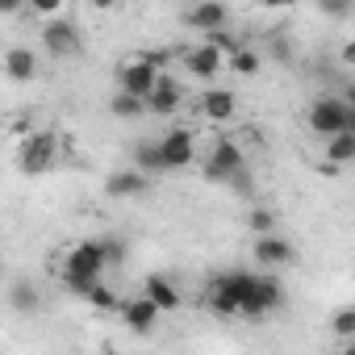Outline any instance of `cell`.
Here are the masks:
<instances>
[{"label": "cell", "instance_id": "1", "mask_svg": "<svg viewBox=\"0 0 355 355\" xmlns=\"http://www.w3.org/2000/svg\"><path fill=\"white\" fill-rule=\"evenodd\" d=\"M109 268L105 259V247L101 239H84L67 251V263H63V288L76 293V297H88V288L101 280V272Z\"/></svg>", "mask_w": 355, "mask_h": 355}, {"label": "cell", "instance_id": "2", "mask_svg": "<svg viewBox=\"0 0 355 355\" xmlns=\"http://www.w3.org/2000/svg\"><path fill=\"white\" fill-rule=\"evenodd\" d=\"M259 272H247V268H226L218 272L209 284H205V301L218 318H243V305H247V293L255 284Z\"/></svg>", "mask_w": 355, "mask_h": 355}, {"label": "cell", "instance_id": "3", "mask_svg": "<svg viewBox=\"0 0 355 355\" xmlns=\"http://www.w3.org/2000/svg\"><path fill=\"white\" fill-rule=\"evenodd\" d=\"M55 155H59V138L51 130H30L26 142H21V150H17V167L26 175H42L55 163Z\"/></svg>", "mask_w": 355, "mask_h": 355}, {"label": "cell", "instance_id": "4", "mask_svg": "<svg viewBox=\"0 0 355 355\" xmlns=\"http://www.w3.org/2000/svg\"><path fill=\"white\" fill-rule=\"evenodd\" d=\"M243 167H247L243 146H239L234 138H218L214 150H209V159H205V180H214V184H230V175H239Z\"/></svg>", "mask_w": 355, "mask_h": 355}, {"label": "cell", "instance_id": "5", "mask_svg": "<svg viewBox=\"0 0 355 355\" xmlns=\"http://www.w3.org/2000/svg\"><path fill=\"white\" fill-rule=\"evenodd\" d=\"M347 101L343 96H318L313 105H309V130L318 134V138H330V134H338V130H347Z\"/></svg>", "mask_w": 355, "mask_h": 355}, {"label": "cell", "instance_id": "6", "mask_svg": "<svg viewBox=\"0 0 355 355\" xmlns=\"http://www.w3.org/2000/svg\"><path fill=\"white\" fill-rule=\"evenodd\" d=\"M280 305H284V284H280L276 276L259 272V276H255V284H251V293H247L243 318H268V313H276Z\"/></svg>", "mask_w": 355, "mask_h": 355}, {"label": "cell", "instance_id": "7", "mask_svg": "<svg viewBox=\"0 0 355 355\" xmlns=\"http://www.w3.org/2000/svg\"><path fill=\"white\" fill-rule=\"evenodd\" d=\"M42 51L55 55V59H71V55H80V30H76V21L51 17V21L42 26Z\"/></svg>", "mask_w": 355, "mask_h": 355}, {"label": "cell", "instance_id": "8", "mask_svg": "<svg viewBox=\"0 0 355 355\" xmlns=\"http://www.w3.org/2000/svg\"><path fill=\"white\" fill-rule=\"evenodd\" d=\"M159 146H163V163H167V171H180V167H189V163L197 159V134L184 130V125L167 130V134L159 138Z\"/></svg>", "mask_w": 355, "mask_h": 355}, {"label": "cell", "instance_id": "9", "mask_svg": "<svg viewBox=\"0 0 355 355\" xmlns=\"http://www.w3.org/2000/svg\"><path fill=\"white\" fill-rule=\"evenodd\" d=\"M222 63H226V51H222V46H214L209 38L184 55V67H189V76H193V80H205V84H209V80H218Z\"/></svg>", "mask_w": 355, "mask_h": 355}, {"label": "cell", "instance_id": "10", "mask_svg": "<svg viewBox=\"0 0 355 355\" xmlns=\"http://www.w3.org/2000/svg\"><path fill=\"white\" fill-rule=\"evenodd\" d=\"M159 67L155 63H146V59H130L125 67H121V76H117V88H125V92H134V96H150L155 92V84H159Z\"/></svg>", "mask_w": 355, "mask_h": 355}, {"label": "cell", "instance_id": "11", "mask_svg": "<svg viewBox=\"0 0 355 355\" xmlns=\"http://www.w3.org/2000/svg\"><path fill=\"white\" fill-rule=\"evenodd\" d=\"M180 105H184L180 80H171V76L163 71L159 84H155V92L146 96V113H150V117H171V113H180Z\"/></svg>", "mask_w": 355, "mask_h": 355}, {"label": "cell", "instance_id": "12", "mask_svg": "<svg viewBox=\"0 0 355 355\" xmlns=\"http://www.w3.org/2000/svg\"><path fill=\"white\" fill-rule=\"evenodd\" d=\"M226 21H230V5H226V0H197V5L184 13V26H193L201 34L226 30Z\"/></svg>", "mask_w": 355, "mask_h": 355}, {"label": "cell", "instance_id": "13", "mask_svg": "<svg viewBox=\"0 0 355 355\" xmlns=\"http://www.w3.org/2000/svg\"><path fill=\"white\" fill-rule=\"evenodd\" d=\"M159 301H150L146 293H138V297H130V301H121V322L134 330V334H150L155 330V322H159Z\"/></svg>", "mask_w": 355, "mask_h": 355}, {"label": "cell", "instance_id": "14", "mask_svg": "<svg viewBox=\"0 0 355 355\" xmlns=\"http://www.w3.org/2000/svg\"><path fill=\"white\" fill-rule=\"evenodd\" d=\"M251 255H255V263L259 268H284V263H293V243L288 239H280L276 230L272 234H255V247H251Z\"/></svg>", "mask_w": 355, "mask_h": 355}, {"label": "cell", "instance_id": "15", "mask_svg": "<svg viewBox=\"0 0 355 355\" xmlns=\"http://www.w3.org/2000/svg\"><path fill=\"white\" fill-rule=\"evenodd\" d=\"M150 189V175L142 171V167H121V171H113L109 180H105V193L113 197V201H125V197H142Z\"/></svg>", "mask_w": 355, "mask_h": 355}, {"label": "cell", "instance_id": "16", "mask_svg": "<svg viewBox=\"0 0 355 355\" xmlns=\"http://www.w3.org/2000/svg\"><path fill=\"white\" fill-rule=\"evenodd\" d=\"M201 113H205V121H230L239 113L234 88H205L201 92Z\"/></svg>", "mask_w": 355, "mask_h": 355}, {"label": "cell", "instance_id": "17", "mask_svg": "<svg viewBox=\"0 0 355 355\" xmlns=\"http://www.w3.org/2000/svg\"><path fill=\"white\" fill-rule=\"evenodd\" d=\"M142 293H146L150 301H159V309H163V313H175V309H180V288H175L167 276H159V272L142 280Z\"/></svg>", "mask_w": 355, "mask_h": 355}, {"label": "cell", "instance_id": "18", "mask_svg": "<svg viewBox=\"0 0 355 355\" xmlns=\"http://www.w3.org/2000/svg\"><path fill=\"white\" fill-rule=\"evenodd\" d=\"M5 71H9V80H17V84L34 80V76H38V59H34V51H30V46H13V51L5 55Z\"/></svg>", "mask_w": 355, "mask_h": 355}, {"label": "cell", "instance_id": "19", "mask_svg": "<svg viewBox=\"0 0 355 355\" xmlns=\"http://www.w3.org/2000/svg\"><path fill=\"white\" fill-rule=\"evenodd\" d=\"M326 163H330V167L355 163V130H338V134L326 138Z\"/></svg>", "mask_w": 355, "mask_h": 355}, {"label": "cell", "instance_id": "20", "mask_svg": "<svg viewBox=\"0 0 355 355\" xmlns=\"http://www.w3.org/2000/svg\"><path fill=\"white\" fill-rule=\"evenodd\" d=\"M134 167H142L146 175H159V171H167V163H163V146H159V138H142V142L134 146Z\"/></svg>", "mask_w": 355, "mask_h": 355}, {"label": "cell", "instance_id": "21", "mask_svg": "<svg viewBox=\"0 0 355 355\" xmlns=\"http://www.w3.org/2000/svg\"><path fill=\"white\" fill-rule=\"evenodd\" d=\"M109 113H113V117H121V121H134V117H142V113H146V96H134V92L117 88V92H113V101H109Z\"/></svg>", "mask_w": 355, "mask_h": 355}, {"label": "cell", "instance_id": "22", "mask_svg": "<svg viewBox=\"0 0 355 355\" xmlns=\"http://www.w3.org/2000/svg\"><path fill=\"white\" fill-rule=\"evenodd\" d=\"M230 67H234V76H259V67H263V59L251 51V46H239L234 55H230Z\"/></svg>", "mask_w": 355, "mask_h": 355}, {"label": "cell", "instance_id": "23", "mask_svg": "<svg viewBox=\"0 0 355 355\" xmlns=\"http://www.w3.org/2000/svg\"><path fill=\"white\" fill-rule=\"evenodd\" d=\"M330 334H334V338H355V305L330 313Z\"/></svg>", "mask_w": 355, "mask_h": 355}, {"label": "cell", "instance_id": "24", "mask_svg": "<svg viewBox=\"0 0 355 355\" xmlns=\"http://www.w3.org/2000/svg\"><path fill=\"white\" fill-rule=\"evenodd\" d=\"M84 301H88L92 309H121V305H117V297H113V288H109L105 280H96V284L88 288V297H84Z\"/></svg>", "mask_w": 355, "mask_h": 355}, {"label": "cell", "instance_id": "25", "mask_svg": "<svg viewBox=\"0 0 355 355\" xmlns=\"http://www.w3.org/2000/svg\"><path fill=\"white\" fill-rule=\"evenodd\" d=\"M318 13L330 21H347L355 13V0H318Z\"/></svg>", "mask_w": 355, "mask_h": 355}, {"label": "cell", "instance_id": "26", "mask_svg": "<svg viewBox=\"0 0 355 355\" xmlns=\"http://www.w3.org/2000/svg\"><path fill=\"white\" fill-rule=\"evenodd\" d=\"M101 247H105L109 268H121V263H125V239H117V234H101Z\"/></svg>", "mask_w": 355, "mask_h": 355}, {"label": "cell", "instance_id": "27", "mask_svg": "<svg viewBox=\"0 0 355 355\" xmlns=\"http://www.w3.org/2000/svg\"><path fill=\"white\" fill-rule=\"evenodd\" d=\"M9 301H13V309H21V313H34V309H38V293H30V284H13V288H9Z\"/></svg>", "mask_w": 355, "mask_h": 355}, {"label": "cell", "instance_id": "28", "mask_svg": "<svg viewBox=\"0 0 355 355\" xmlns=\"http://www.w3.org/2000/svg\"><path fill=\"white\" fill-rule=\"evenodd\" d=\"M247 226H251L255 234H272V230H276V214H272V209H251Z\"/></svg>", "mask_w": 355, "mask_h": 355}, {"label": "cell", "instance_id": "29", "mask_svg": "<svg viewBox=\"0 0 355 355\" xmlns=\"http://www.w3.org/2000/svg\"><path fill=\"white\" fill-rule=\"evenodd\" d=\"M26 5H30V13H38V17H59L67 0H26Z\"/></svg>", "mask_w": 355, "mask_h": 355}, {"label": "cell", "instance_id": "30", "mask_svg": "<svg viewBox=\"0 0 355 355\" xmlns=\"http://www.w3.org/2000/svg\"><path fill=\"white\" fill-rule=\"evenodd\" d=\"M138 59H146V63H155L159 71L171 63V51H163V46H155V51H138Z\"/></svg>", "mask_w": 355, "mask_h": 355}, {"label": "cell", "instance_id": "31", "mask_svg": "<svg viewBox=\"0 0 355 355\" xmlns=\"http://www.w3.org/2000/svg\"><path fill=\"white\" fill-rule=\"evenodd\" d=\"M338 59H343L347 67H355V38H351V42H343V51H338Z\"/></svg>", "mask_w": 355, "mask_h": 355}, {"label": "cell", "instance_id": "32", "mask_svg": "<svg viewBox=\"0 0 355 355\" xmlns=\"http://www.w3.org/2000/svg\"><path fill=\"white\" fill-rule=\"evenodd\" d=\"M297 0H259V9H293Z\"/></svg>", "mask_w": 355, "mask_h": 355}, {"label": "cell", "instance_id": "33", "mask_svg": "<svg viewBox=\"0 0 355 355\" xmlns=\"http://www.w3.org/2000/svg\"><path fill=\"white\" fill-rule=\"evenodd\" d=\"M21 9V0H0V13H5V17H13Z\"/></svg>", "mask_w": 355, "mask_h": 355}, {"label": "cell", "instance_id": "34", "mask_svg": "<svg viewBox=\"0 0 355 355\" xmlns=\"http://www.w3.org/2000/svg\"><path fill=\"white\" fill-rule=\"evenodd\" d=\"M88 5H92V9H101V13H105V9H117V5H121V0H88Z\"/></svg>", "mask_w": 355, "mask_h": 355}, {"label": "cell", "instance_id": "35", "mask_svg": "<svg viewBox=\"0 0 355 355\" xmlns=\"http://www.w3.org/2000/svg\"><path fill=\"white\" fill-rule=\"evenodd\" d=\"M343 101H347V105L355 109V84H343Z\"/></svg>", "mask_w": 355, "mask_h": 355}, {"label": "cell", "instance_id": "36", "mask_svg": "<svg viewBox=\"0 0 355 355\" xmlns=\"http://www.w3.org/2000/svg\"><path fill=\"white\" fill-rule=\"evenodd\" d=\"M347 109H351V105H347ZM347 130H355V109L347 113Z\"/></svg>", "mask_w": 355, "mask_h": 355}]
</instances>
